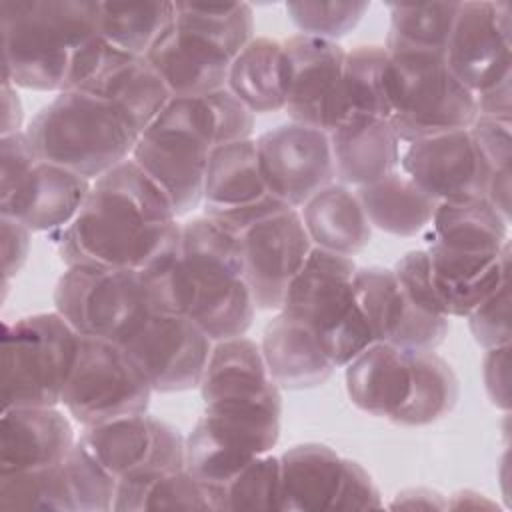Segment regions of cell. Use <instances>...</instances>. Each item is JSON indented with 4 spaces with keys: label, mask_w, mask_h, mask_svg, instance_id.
Returning a JSON list of instances; mask_svg holds the SVG:
<instances>
[{
    "label": "cell",
    "mask_w": 512,
    "mask_h": 512,
    "mask_svg": "<svg viewBox=\"0 0 512 512\" xmlns=\"http://www.w3.org/2000/svg\"><path fill=\"white\" fill-rule=\"evenodd\" d=\"M202 206L204 216L236 232L288 210L262 178L254 138L212 150L204 176Z\"/></svg>",
    "instance_id": "obj_18"
},
{
    "label": "cell",
    "mask_w": 512,
    "mask_h": 512,
    "mask_svg": "<svg viewBox=\"0 0 512 512\" xmlns=\"http://www.w3.org/2000/svg\"><path fill=\"white\" fill-rule=\"evenodd\" d=\"M262 178L288 208L304 206L336 178L328 134L298 122L280 124L256 138Z\"/></svg>",
    "instance_id": "obj_17"
},
{
    "label": "cell",
    "mask_w": 512,
    "mask_h": 512,
    "mask_svg": "<svg viewBox=\"0 0 512 512\" xmlns=\"http://www.w3.org/2000/svg\"><path fill=\"white\" fill-rule=\"evenodd\" d=\"M214 340L188 316L152 312L124 344L154 392H182L200 386Z\"/></svg>",
    "instance_id": "obj_19"
},
{
    "label": "cell",
    "mask_w": 512,
    "mask_h": 512,
    "mask_svg": "<svg viewBox=\"0 0 512 512\" xmlns=\"http://www.w3.org/2000/svg\"><path fill=\"white\" fill-rule=\"evenodd\" d=\"M286 56L282 40L254 38L232 60L226 88L252 112H278L286 104Z\"/></svg>",
    "instance_id": "obj_34"
},
{
    "label": "cell",
    "mask_w": 512,
    "mask_h": 512,
    "mask_svg": "<svg viewBox=\"0 0 512 512\" xmlns=\"http://www.w3.org/2000/svg\"><path fill=\"white\" fill-rule=\"evenodd\" d=\"M432 240L462 254H500L508 240L506 220L484 196L438 202L432 218Z\"/></svg>",
    "instance_id": "obj_33"
},
{
    "label": "cell",
    "mask_w": 512,
    "mask_h": 512,
    "mask_svg": "<svg viewBox=\"0 0 512 512\" xmlns=\"http://www.w3.org/2000/svg\"><path fill=\"white\" fill-rule=\"evenodd\" d=\"M334 174L342 184L366 186L400 166V140L386 118L350 114L328 132Z\"/></svg>",
    "instance_id": "obj_28"
},
{
    "label": "cell",
    "mask_w": 512,
    "mask_h": 512,
    "mask_svg": "<svg viewBox=\"0 0 512 512\" xmlns=\"http://www.w3.org/2000/svg\"><path fill=\"white\" fill-rule=\"evenodd\" d=\"M260 350L272 382L286 390L316 388L336 368L316 334L304 322L284 312L266 324Z\"/></svg>",
    "instance_id": "obj_30"
},
{
    "label": "cell",
    "mask_w": 512,
    "mask_h": 512,
    "mask_svg": "<svg viewBox=\"0 0 512 512\" xmlns=\"http://www.w3.org/2000/svg\"><path fill=\"white\" fill-rule=\"evenodd\" d=\"M90 188L92 180L38 160L18 188L0 200V216L22 222L30 232H60L78 216Z\"/></svg>",
    "instance_id": "obj_23"
},
{
    "label": "cell",
    "mask_w": 512,
    "mask_h": 512,
    "mask_svg": "<svg viewBox=\"0 0 512 512\" xmlns=\"http://www.w3.org/2000/svg\"><path fill=\"white\" fill-rule=\"evenodd\" d=\"M286 56V104L292 122L330 132L346 118L342 74L346 50L332 40L294 34L282 40Z\"/></svg>",
    "instance_id": "obj_15"
},
{
    "label": "cell",
    "mask_w": 512,
    "mask_h": 512,
    "mask_svg": "<svg viewBox=\"0 0 512 512\" xmlns=\"http://www.w3.org/2000/svg\"><path fill=\"white\" fill-rule=\"evenodd\" d=\"M354 294L374 342H388L404 350H436L448 336L450 318L414 308L392 270L356 268Z\"/></svg>",
    "instance_id": "obj_22"
},
{
    "label": "cell",
    "mask_w": 512,
    "mask_h": 512,
    "mask_svg": "<svg viewBox=\"0 0 512 512\" xmlns=\"http://www.w3.org/2000/svg\"><path fill=\"white\" fill-rule=\"evenodd\" d=\"M22 102L20 96L16 92V86L10 82H2V128H0V136H8V134H16L22 132Z\"/></svg>",
    "instance_id": "obj_50"
},
{
    "label": "cell",
    "mask_w": 512,
    "mask_h": 512,
    "mask_svg": "<svg viewBox=\"0 0 512 512\" xmlns=\"http://www.w3.org/2000/svg\"><path fill=\"white\" fill-rule=\"evenodd\" d=\"M368 6V2H288L286 12L300 34L336 42L356 28Z\"/></svg>",
    "instance_id": "obj_43"
},
{
    "label": "cell",
    "mask_w": 512,
    "mask_h": 512,
    "mask_svg": "<svg viewBox=\"0 0 512 512\" xmlns=\"http://www.w3.org/2000/svg\"><path fill=\"white\" fill-rule=\"evenodd\" d=\"M30 234L32 232L22 222L10 216H0L4 284H8L14 276H18V272L26 264L28 252H30Z\"/></svg>",
    "instance_id": "obj_48"
},
{
    "label": "cell",
    "mask_w": 512,
    "mask_h": 512,
    "mask_svg": "<svg viewBox=\"0 0 512 512\" xmlns=\"http://www.w3.org/2000/svg\"><path fill=\"white\" fill-rule=\"evenodd\" d=\"M426 254L432 286L448 318H466L508 282L510 244L500 254H462L430 244Z\"/></svg>",
    "instance_id": "obj_27"
},
{
    "label": "cell",
    "mask_w": 512,
    "mask_h": 512,
    "mask_svg": "<svg viewBox=\"0 0 512 512\" xmlns=\"http://www.w3.org/2000/svg\"><path fill=\"white\" fill-rule=\"evenodd\" d=\"M510 14L508 2H460L444 56L474 96L512 80Z\"/></svg>",
    "instance_id": "obj_14"
},
{
    "label": "cell",
    "mask_w": 512,
    "mask_h": 512,
    "mask_svg": "<svg viewBox=\"0 0 512 512\" xmlns=\"http://www.w3.org/2000/svg\"><path fill=\"white\" fill-rule=\"evenodd\" d=\"M174 20V2H100L98 34L122 52L146 56Z\"/></svg>",
    "instance_id": "obj_37"
},
{
    "label": "cell",
    "mask_w": 512,
    "mask_h": 512,
    "mask_svg": "<svg viewBox=\"0 0 512 512\" xmlns=\"http://www.w3.org/2000/svg\"><path fill=\"white\" fill-rule=\"evenodd\" d=\"M388 104L400 142L470 128L478 116L476 96L436 52H388Z\"/></svg>",
    "instance_id": "obj_7"
},
{
    "label": "cell",
    "mask_w": 512,
    "mask_h": 512,
    "mask_svg": "<svg viewBox=\"0 0 512 512\" xmlns=\"http://www.w3.org/2000/svg\"><path fill=\"white\" fill-rule=\"evenodd\" d=\"M312 248L296 208L276 212L240 232L244 276L258 310L282 308Z\"/></svg>",
    "instance_id": "obj_20"
},
{
    "label": "cell",
    "mask_w": 512,
    "mask_h": 512,
    "mask_svg": "<svg viewBox=\"0 0 512 512\" xmlns=\"http://www.w3.org/2000/svg\"><path fill=\"white\" fill-rule=\"evenodd\" d=\"M138 274L152 312L184 314L214 342L244 336L252 326L256 304L240 232L208 216L182 224L180 238Z\"/></svg>",
    "instance_id": "obj_1"
},
{
    "label": "cell",
    "mask_w": 512,
    "mask_h": 512,
    "mask_svg": "<svg viewBox=\"0 0 512 512\" xmlns=\"http://www.w3.org/2000/svg\"><path fill=\"white\" fill-rule=\"evenodd\" d=\"M116 478L78 440L64 460L50 468L0 476V506L22 510L108 512Z\"/></svg>",
    "instance_id": "obj_13"
},
{
    "label": "cell",
    "mask_w": 512,
    "mask_h": 512,
    "mask_svg": "<svg viewBox=\"0 0 512 512\" xmlns=\"http://www.w3.org/2000/svg\"><path fill=\"white\" fill-rule=\"evenodd\" d=\"M24 132L40 160L92 182L128 160L140 138L124 112L82 90L60 92L38 110Z\"/></svg>",
    "instance_id": "obj_5"
},
{
    "label": "cell",
    "mask_w": 512,
    "mask_h": 512,
    "mask_svg": "<svg viewBox=\"0 0 512 512\" xmlns=\"http://www.w3.org/2000/svg\"><path fill=\"white\" fill-rule=\"evenodd\" d=\"M434 508V510H442L448 506V502L442 500V496L434 490H426V488H412V490H404L396 496V500L392 502V508Z\"/></svg>",
    "instance_id": "obj_51"
},
{
    "label": "cell",
    "mask_w": 512,
    "mask_h": 512,
    "mask_svg": "<svg viewBox=\"0 0 512 512\" xmlns=\"http://www.w3.org/2000/svg\"><path fill=\"white\" fill-rule=\"evenodd\" d=\"M508 350L510 346L490 348L484 356V386L490 402L502 410L510 408L508 400Z\"/></svg>",
    "instance_id": "obj_49"
},
{
    "label": "cell",
    "mask_w": 512,
    "mask_h": 512,
    "mask_svg": "<svg viewBox=\"0 0 512 512\" xmlns=\"http://www.w3.org/2000/svg\"><path fill=\"white\" fill-rule=\"evenodd\" d=\"M172 98H200L224 90L232 58L212 42L172 28L146 54Z\"/></svg>",
    "instance_id": "obj_26"
},
{
    "label": "cell",
    "mask_w": 512,
    "mask_h": 512,
    "mask_svg": "<svg viewBox=\"0 0 512 512\" xmlns=\"http://www.w3.org/2000/svg\"><path fill=\"white\" fill-rule=\"evenodd\" d=\"M466 318L474 340L484 350L510 346V282L492 292Z\"/></svg>",
    "instance_id": "obj_44"
},
{
    "label": "cell",
    "mask_w": 512,
    "mask_h": 512,
    "mask_svg": "<svg viewBox=\"0 0 512 512\" xmlns=\"http://www.w3.org/2000/svg\"><path fill=\"white\" fill-rule=\"evenodd\" d=\"M404 174L436 202L486 196L490 168L470 130H452L408 144L400 156Z\"/></svg>",
    "instance_id": "obj_21"
},
{
    "label": "cell",
    "mask_w": 512,
    "mask_h": 512,
    "mask_svg": "<svg viewBox=\"0 0 512 512\" xmlns=\"http://www.w3.org/2000/svg\"><path fill=\"white\" fill-rule=\"evenodd\" d=\"M460 2L390 4V28L384 48L394 52L444 54Z\"/></svg>",
    "instance_id": "obj_39"
},
{
    "label": "cell",
    "mask_w": 512,
    "mask_h": 512,
    "mask_svg": "<svg viewBox=\"0 0 512 512\" xmlns=\"http://www.w3.org/2000/svg\"><path fill=\"white\" fill-rule=\"evenodd\" d=\"M470 136L480 150L486 166L492 172L510 170L512 160V120L508 118H492V116H476L472 126L468 128Z\"/></svg>",
    "instance_id": "obj_46"
},
{
    "label": "cell",
    "mask_w": 512,
    "mask_h": 512,
    "mask_svg": "<svg viewBox=\"0 0 512 512\" xmlns=\"http://www.w3.org/2000/svg\"><path fill=\"white\" fill-rule=\"evenodd\" d=\"M356 264L350 256L312 248L292 280L280 312L304 322L336 368L374 344L354 294Z\"/></svg>",
    "instance_id": "obj_6"
},
{
    "label": "cell",
    "mask_w": 512,
    "mask_h": 512,
    "mask_svg": "<svg viewBox=\"0 0 512 512\" xmlns=\"http://www.w3.org/2000/svg\"><path fill=\"white\" fill-rule=\"evenodd\" d=\"M312 246L354 256L362 252L372 238V226L356 192L344 184H330L314 194L300 212Z\"/></svg>",
    "instance_id": "obj_32"
},
{
    "label": "cell",
    "mask_w": 512,
    "mask_h": 512,
    "mask_svg": "<svg viewBox=\"0 0 512 512\" xmlns=\"http://www.w3.org/2000/svg\"><path fill=\"white\" fill-rule=\"evenodd\" d=\"M176 20L174 24L186 32L202 36L232 60L254 40V14L250 4H196V2H174Z\"/></svg>",
    "instance_id": "obj_40"
},
{
    "label": "cell",
    "mask_w": 512,
    "mask_h": 512,
    "mask_svg": "<svg viewBox=\"0 0 512 512\" xmlns=\"http://www.w3.org/2000/svg\"><path fill=\"white\" fill-rule=\"evenodd\" d=\"M280 458L282 510H370L382 498L372 476L324 444H298Z\"/></svg>",
    "instance_id": "obj_12"
},
{
    "label": "cell",
    "mask_w": 512,
    "mask_h": 512,
    "mask_svg": "<svg viewBox=\"0 0 512 512\" xmlns=\"http://www.w3.org/2000/svg\"><path fill=\"white\" fill-rule=\"evenodd\" d=\"M176 218L168 196L128 158L92 182L78 216L58 234V254L66 266L140 272L180 238Z\"/></svg>",
    "instance_id": "obj_2"
},
{
    "label": "cell",
    "mask_w": 512,
    "mask_h": 512,
    "mask_svg": "<svg viewBox=\"0 0 512 512\" xmlns=\"http://www.w3.org/2000/svg\"><path fill=\"white\" fill-rule=\"evenodd\" d=\"M198 388L204 406L248 402L280 394V388L268 374L260 344L244 336L218 340L212 346Z\"/></svg>",
    "instance_id": "obj_31"
},
{
    "label": "cell",
    "mask_w": 512,
    "mask_h": 512,
    "mask_svg": "<svg viewBox=\"0 0 512 512\" xmlns=\"http://www.w3.org/2000/svg\"><path fill=\"white\" fill-rule=\"evenodd\" d=\"M76 444L68 418L56 406H14L0 420V476L50 468Z\"/></svg>",
    "instance_id": "obj_24"
},
{
    "label": "cell",
    "mask_w": 512,
    "mask_h": 512,
    "mask_svg": "<svg viewBox=\"0 0 512 512\" xmlns=\"http://www.w3.org/2000/svg\"><path fill=\"white\" fill-rule=\"evenodd\" d=\"M184 440L172 424L146 412L84 426L80 434V442L116 482L184 468Z\"/></svg>",
    "instance_id": "obj_16"
},
{
    "label": "cell",
    "mask_w": 512,
    "mask_h": 512,
    "mask_svg": "<svg viewBox=\"0 0 512 512\" xmlns=\"http://www.w3.org/2000/svg\"><path fill=\"white\" fill-rule=\"evenodd\" d=\"M254 114L228 90L200 98H172L140 134L132 160L168 196L176 216L202 204L214 148L252 138Z\"/></svg>",
    "instance_id": "obj_4"
},
{
    "label": "cell",
    "mask_w": 512,
    "mask_h": 512,
    "mask_svg": "<svg viewBox=\"0 0 512 512\" xmlns=\"http://www.w3.org/2000/svg\"><path fill=\"white\" fill-rule=\"evenodd\" d=\"M344 382L356 408L394 422L412 392L410 350L374 342L344 366Z\"/></svg>",
    "instance_id": "obj_29"
},
{
    "label": "cell",
    "mask_w": 512,
    "mask_h": 512,
    "mask_svg": "<svg viewBox=\"0 0 512 512\" xmlns=\"http://www.w3.org/2000/svg\"><path fill=\"white\" fill-rule=\"evenodd\" d=\"M282 394L204 406V416L184 440V468L214 494L280 438Z\"/></svg>",
    "instance_id": "obj_9"
},
{
    "label": "cell",
    "mask_w": 512,
    "mask_h": 512,
    "mask_svg": "<svg viewBox=\"0 0 512 512\" xmlns=\"http://www.w3.org/2000/svg\"><path fill=\"white\" fill-rule=\"evenodd\" d=\"M394 278L406 296V300L426 314L446 316L436 290L430 280V266L426 250H410L406 252L392 268ZM448 318V316H446Z\"/></svg>",
    "instance_id": "obj_45"
},
{
    "label": "cell",
    "mask_w": 512,
    "mask_h": 512,
    "mask_svg": "<svg viewBox=\"0 0 512 512\" xmlns=\"http://www.w3.org/2000/svg\"><path fill=\"white\" fill-rule=\"evenodd\" d=\"M112 510H216V494L186 468H180L118 482Z\"/></svg>",
    "instance_id": "obj_36"
},
{
    "label": "cell",
    "mask_w": 512,
    "mask_h": 512,
    "mask_svg": "<svg viewBox=\"0 0 512 512\" xmlns=\"http://www.w3.org/2000/svg\"><path fill=\"white\" fill-rule=\"evenodd\" d=\"M152 392L146 374L124 346L80 336L62 394V404L78 424L92 426L144 414Z\"/></svg>",
    "instance_id": "obj_11"
},
{
    "label": "cell",
    "mask_w": 512,
    "mask_h": 512,
    "mask_svg": "<svg viewBox=\"0 0 512 512\" xmlns=\"http://www.w3.org/2000/svg\"><path fill=\"white\" fill-rule=\"evenodd\" d=\"M78 346L80 334L58 312L4 322L2 410L60 404Z\"/></svg>",
    "instance_id": "obj_8"
},
{
    "label": "cell",
    "mask_w": 512,
    "mask_h": 512,
    "mask_svg": "<svg viewBox=\"0 0 512 512\" xmlns=\"http://www.w3.org/2000/svg\"><path fill=\"white\" fill-rule=\"evenodd\" d=\"M412 392L394 418L406 428L428 426L444 418L458 402L460 386L452 366L436 350H410Z\"/></svg>",
    "instance_id": "obj_38"
},
{
    "label": "cell",
    "mask_w": 512,
    "mask_h": 512,
    "mask_svg": "<svg viewBox=\"0 0 512 512\" xmlns=\"http://www.w3.org/2000/svg\"><path fill=\"white\" fill-rule=\"evenodd\" d=\"M38 160L26 132L0 136V200L18 188Z\"/></svg>",
    "instance_id": "obj_47"
},
{
    "label": "cell",
    "mask_w": 512,
    "mask_h": 512,
    "mask_svg": "<svg viewBox=\"0 0 512 512\" xmlns=\"http://www.w3.org/2000/svg\"><path fill=\"white\" fill-rule=\"evenodd\" d=\"M98 10L100 2L2 0V82L38 92L80 90L106 50Z\"/></svg>",
    "instance_id": "obj_3"
},
{
    "label": "cell",
    "mask_w": 512,
    "mask_h": 512,
    "mask_svg": "<svg viewBox=\"0 0 512 512\" xmlns=\"http://www.w3.org/2000/svg\"><path fill=\"white\" fill-rule=\"evenodd\" d=\"M388 50L384 46H356L346 52L342 96L346 116H390L388 104Z\"/></svg>",
    "instance_id": "obj_41"
},
{
    "label": "cell",
    "mask_w": 512,
    "mask_h": 512,
    "mask_svg": "<svg viewBox=\"0 0 512 512\" xmlns=\"http://www.w3.org/2000/svg\"><path fill=\"white\" fill-rule=\"evenodd\" d=\"M80 90L114 104L140 134L172 100L164 80L146 56L122 52L108 42L94 74Z\"/></svg>",
    "instance_id": "obj_25"
},
{
    "label": "cell",
    "mask_w": 512,
    "mask_h": 512,
    "mask_svg": "<svg viewBox=\"0 0 512 512\" xmlns=\"http://www.w3.org/2000/svg\"><path fill=\"white\" fill-rule=\"evenodd\" d=\"M54 306L80 336L120 346L152 314L138 272L92 264L66 266L54 288Z\"/></svg>",
    "instance_id": "obj_10"
},
{
    "label": "cell",
    "mask_w": 512,
    "mask_h": 512,
    "mask_svg": "<svg viewBox=\"0 0 512 512\" xmlns=\"http://www.w3.org/2000/svg\"><path fill=\"white\" fill-rule=\"evenodd\" d=\"M356 196L372 228L400 238H412L426 230L438 206L432 196L398 170L360 186Z\"/></svg>",
    "instance_id": "obj_35"
},
{
    "label": "cell",
    "mask_w": 512,
    "mask_h": 512,
    "mask_svg": "<svg viewBox=\"0 0 512 512\" xmlns=\"http://www.w3.org/2000/svg\"><path fill=\"white\" fill-rule=\"evenodd\" d=\"M216 510H282L280 458L262 454L216 494Z\"/></svg>",
    "instance_id": "obj_42"
}]
</instances>
